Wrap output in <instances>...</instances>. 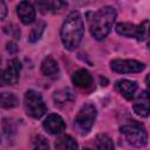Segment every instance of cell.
Instances as JSON below:
<instances>
[{"label": "cell", "mask_w": 150, "mask_h": 150, "mask_svg": "<svg viewBox=\"0 0 150 150\" xmlns=\"http://www.w3.org/2000/svg\"><path fill=\"white\" fill-rule=\"evenodd\" d=\"M96 115H97V111L94 104L87 103L82 105V108L79 110L75 118L76 128L81 135H87L91 130L94 122L96 120Z\"/></svg>", "instance_id": "5b68a950"}, {"label": "cell", "mask_w": 150, "mask_h": 150, "mask_svg": "<svg viewBox=\"0 0 150 150\" xmlns=\"http://www.w3.org/2000/svg\"><path fill=\"white\" fill-rule=\"evenodd\" d=\"M38 9L41 13H61L63 12L68 4L66 0H36Z\"/></svg>", "instance_id": "ba28073f"}, {"label": "cell", "mask_w": 150, "mask_h": 150, "mask_svg": "<svg viewBox=\"0 0 150 150\" xmlns=\"http://www.w3.org/2000/svg\"><path fill=\"white\" fill-rule=\"evenodd\" d=\"M54 100L57 104H67L74 100V95L69 88H64L54 93Z\"/></svg>", "instance_id": "e0dca14e"}, {"label": "cell", "mask_w": 150, "mask_h": 150, "mask_svg": "<svg viewBox=\"0 0 150 150\" xmlns=\"http://www.w3.org/2000/svg\"><path fill=\"white\" fill-rule=\"evenodd\" d=\"M16 13L21 22L25 25H29L35 20V8L28 0H22L18 5Z\"/></svg>", "instance_id": "30bf717a"}, {"label": "cell", "mask_w": 150, "mask_h": 150, "mask_svg": "<svg viewBox=\"0 0 150 150\" xmlns=\"http://www.w3.org/2000/svg\"><path fill=\"white\" fill-rule=\"evenodd\" d=\"M23 102L27 115L33 118H41L47 111V107L43 102L42 96L35 90H27Z\"/></svg>", "instance_id": "277c9868"}, {"label": "cell", "mask_w": 150, "mask_h": 150, "mask_svg": "<svg viewBox=\"0 0 150 150\" xmlns=\"http://www.w3.org/2000/svg\"><path fill=\"white\" fill-rule=\"evenodd\" d=\"M121 134L125 137L128 143L135 146H144L148 143V134L145 128L132 121L131 123L124 124L121 127Z\"/></svg>", "instance_id": "3957f363"}, {"label": "cell", "mask_w": 150, "mask_h": 150, "mask_svg": "<svg viewBox=\"0 0 150 150\" xmlns=\"http://www.w3.org/2000/svg\"><path fill=\"white\" fill-rule=\"evenodd\" d=\"M116 90L127 100H131L137 90V82L131 80H118L115 83Z\"/></svg>", "instance_id": "7c38bea8"}, {"label": "cell", "mask_w": 150, "mask_h": 150, "mask_svg": "<svg viewBox=\"0 0 150 150\" xmlns=\"http://www.w3.org/2000/svg\"><path fill=\"white\" fill-rule=\"evenodd\" d=\"M71 81L76 87L86 89V88H89L93 84V76L88 70L80 69V70H77L73 74Z\"/></svg>", "instance_id": "5bb4252c"}, {"label": "cell", "mask_w": 150, "mask_h": 150, "mask_svg": "<svg viewBox=\"0 0 150 150\" xmlns=\"http://www.w3.org/2000/svg\"><path fill=\"white\" fill-rule=\"evenodd\" d=\"M7 15V6L4 0H0V21L4 20Z\"/></svg>", "instance_id": "7402d4cb"}, {"label": "cell", "mask_w": 150, "mask_h": 150, "mask_svg": "<svg viewBox=\"0 0 150 150\" xmlns=\"http://www.w3.org/2000/svg\"><path fill=\"white\" fill-rule=\"evenodd\" d=\"M134 111L142 116L148 117L149 115V94L148 90H143L134 102Z\"/></svg>", "instance_id": "4fadbf2b"}, {"label": "cell", "mask_w": 150, "mask_h": 150, "mask_svg": "<svg viewBox=\"0 0 150 150\" xmlns=\"http://www.w3.org/2000/svg\"><path fill=\"white\" fill-rule=\"evenodd\" d=\"M43 128L50 135H59L66 129V123L60 115L52 114L43 121Z\"/></svg>", "instance_id": "9c48e42d"}, {"label": "cell", "mask_w": 150, "mask_h": 150, "mask_svg": "<svg viewBox=\"0 0 150 150\" xmlns=\"http://www.w3.org/2000/svg\"><path fill=\"white\" fill-rule=\"evenodd\" d=\"M41 71L46 76H53V75L57 74V71H59L57 62L52 56L45 57L43 61H42V63H41Z\"/></svg>", "instance_id": "9a60e30c"}, {"label": "cell", "mask_w": 150, "mask_h": 150, "mask_svg": "<svg viewBox=\"0 0 150 150\" xmlns=\"http://www.w3.org/2000/svg\"><path fill=\"white\" fill-rule=\"evenodd\" d=\"M19 104L18 97L12 93H1L0 94V105L5 109L15 108Z\"/></svg>", "instance_id": "ac0fdd59"}, {"label": "cell", "mask_w": 150, "mask_h": 150, "mask_svg": "<svg viewBox=\"0 0 150 150\" xmlns=\"http://www.w3.org/2000/svg\"><path fill=\"white\" fill-rule=\"evenodd\" d=\"M7 50H8L9 53L14 54V53L18 52V47H16V45H15L14 42H8V43H7Z\"/></svg>", "instance_id": "603a6c76"}, {"label": "cell", "mask_w": 150, "mask_h": 150, "mask_svg": "<svg viewBox=\"0 0 150 150\" xmlns=\"http://www.w3.org/2000/svg\"><path fill=\"white\" fill-rule=\"evenodd\" d=\"M95 146L100 150H111L114 148V142L108 135L100 134L95 137Z\"/></svg>", "instance_id": "d6986e66"}, {"label": "cell", "mask_w": 150, "mask_h": 150, "mask_svg": "<svg viewBox=\"0 0 150 150\" xmlns=\"http://www.w3.org/2000/svg\"><path fill=\"white\" fill-rule=\"evenodd\" d=\"M55 148L56 149H61V150H66V149H69V150H75L79 148L76 141L69 136V135H62L60 136L56 141H55Z\"/></svg>", "instance_id": "2e32d148"}, {"label": "cell", "mask_w": 150, "mask_h": 150, "mask_svg": "<svg viewBox=\"0 0 150 150\" xmlns=\"http://www.w3.org/2000/svg\"><path fill=\"white\" fill-rule=\"evenodd\" d=\"M33 144L36 149H49V144L43 136H35L33 139Z\"/></svg>", "instance_id": "44dd1931"}, {"label": "cell", "mask_w": 150, "mask_h": 150, "mask_svg": "<svg viewBox=\"0 0 150 150\" xmlns=\"http://www.w3.org/2000/svg\"><path fill=\"white\" fill-rule=\"evenodd\" d=\"M6 86V80H5V75H4V70L0 69V87Z\"/></svg>", "instance_id": "cb8c5ba5"}, {"label": "cell", "mask_w": 150, "mask_h": 150, "mask_svg": "<svg viewBox=\"0 0 150 150\" xmlns=\"http://www.w3.org/2000/svg\"><path fill=\"white\" fill-rule=\"evenodd\" d=\"M45 28H46V23H45L43 21H42V22H39V23L32 29V32H30V34H29V38H28V41L32 42V43L39 41L40 38L42 36L43 32H45Z\"/></svg>", "instance_id": "ffe728a7"}, {"label": "cell", "mask_w": 150, "mask_h": 150, "mask_svg": "<svg viewBox=\"0 0 150 150\" xmlns=\"http://www.w3.org/2000/svg\"><path fill=\"white\" fill-rule=\"evenodd\" d=\"M115 19L116 11L110 6H104L91 13L88 18L90 34L96 40H103L111 30Z\"/></svg>", "instance_id": "7a4b0ae2"}, {"label": "cell", "mask_w": 150, "mask_h": 150, "mask_svg": "<svg viewBox=\"0 0 150 150\" xmlns=\"http://www.w3.org/2000/svg\"><path fill=\"white\" fill-rule=\"evenodd\" d=\"M20 71H21V62L18 59H12L7 64V68L4 70L6 84H11V86L16 84L20 77Z\"/></svg>", "instance_id": "8fae6325"}, {"label": "cell", "mask_w": 150, "mask_h": 150, "mask_svg": "<svg viewBox=\"0 0 150 150\" xmlns=\"http://www.w3.org/2000/svg\"><path fill=\"white\" fill-rule=\"evenodd\" d=\"M148 20L143 21L141 25H135L130 22H121L116 26V32L125 38H134L138 41H143L148 36Z\"/></svg>", "instance_id": "8992f818"}, {"label": "cell", "mask_w": 150, "mask_h": 150, "mask_svg": "<svg viewBox=\"0 0 150 150\" xmlns=\"http://www.w3.org/2000/svg\"><path fill=\"white\" fill-rule=\"evenodd\" d=\"M0 138H1V136H0Z\"/></svg>", "instance_id": "d4e9b609"}, {"label": "cell", "mask_w": 150, "mask_h": 150, "mask_svg": "<svg viewBox=\"0 0 150 150\" xmlns=\"http://www.w3.org/2000/svg\"><path fill=\"white\" fill-rule=\"evenodd\" d=\"M83 20L79 12H71L67 15L61 27V41L68 50H74L79 47L83 38Z\"/></svg>", "instance_id": "6da1fadb"}, {"label": "cell", "mask_w": 150, "mask_h": 150, "mask_svg": "<svg viewBox=\"0 0 150 150\" xmlns=\"http://www.w3.org/2000/svg\"><path fill=\"white\" fill-rule=\"evenodd\" d=\"M110 68L116 73L130 74L142 71L145 68V64L137 60H112L110 62Z\"/></svg>", "instance_id": "52a82bcc"}]
</instances>
